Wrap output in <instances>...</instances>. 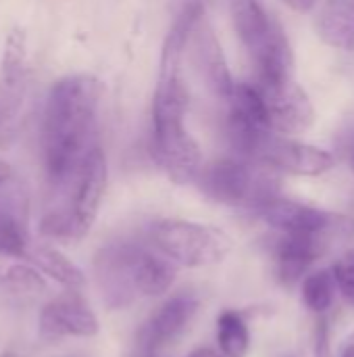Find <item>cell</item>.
Masks as SVG:
<instances>
[{
    "mask_svg": "<svg viewBox=\"0 0 354 357\" xmlns=\"http://www.w3.org/2000/svg\"><path fill=\"white\" fill-rule=\"evenodd\" d=\"M102 92V82L88 73L63 77L50 88L42 117V157L50 182H71L96 146Z\"/></svg>",
    "mask_w": 354,
    "mask_h": 357,
    "instance_id": "cell-1",
    "label": "cell"
},
{
    "mask_svg": "<svg viewBox=\"0 0 354 357\" xmlns=\"http://www.w3.org/2000/svg\"><path fill=\"white\" fill-rule=\"evenodd\" d=\"M188 98L182 75H159L152 100V157L179 186L196 182L202 169L200 146L184 126Z\"/></svg>",
    "mask_w": 354,
    "mask_h": 357,
    "instance_id": "cell-2",
    "label": "cell"
},
{
    "mask_svg": "<svg viewBox=\"0 0 354 357\" xmlns=\"http://www.w3.org/2000/svg\"><path fill=\"white\" fill-rule=\"evenodd\" d=\"M232 17L238 38L252 59L257 86H277L294 79V52L282 25L259 0H234Z\"/></svg>",
    "mask_w": 354,
    "mask_h": 357,
    "instance_id": "cell-3",
    "label": "cell"
},
{
    "mask_svg": "<svg viewBox=\"0 0 354 357\" xmlns=\"http://www.w3.org/2000/svg\"><path fill=\"white\" fill-rule=\"evenodd\" d=\"M248 161L244 157H221L204 165L196 184L204 197L227 207L261 209L277 195V180L267 172L269 167Z\"/></svg>",
    "mask_w": 354,
    "mask_h": 357,
    "instance_id": "cell-4",
    "label": "cell"
},
{
    "mask_svg": "<svg viewBox=\"0 0 354 357\" xmlns=\"http://www.w3.org/2000/svg\"><path fill=\"white\" fill-rule=\"evenodd\" d=\"M150 241L173 264L211 268L232 253V236L211 224L190 220H159L150 226Z\"/></svg>",
    "mask_w": 354,
    "mask_h": 357,
    "instance_id": "cell-5",
    "label": "cell"
},
{
    "mask_svg": "<svg viewBox=\"0 0 354 357\" xmlns=\"http://www.w3.org/2000/svg\"><path fill=\"white\" fill-rule=\"evenodd\" d=\"M259 218L273 230L284 234H311L328 241H346L354 236V218L317 209L298 201L275 197L257 209Z\"/></svg>",
    "mask_w": 354,
    "mask_h": 357,
    "instance_id": "cell-6",
    "label": "cell"
},
{
    "mask_svg": "<svg viewBox=\"0 0 354 357\" xmlns=\"http://www.w3.org/2000/svg\"><path fill=\"white\" fill-rule=\"evenodd\" d=\"M252 161L275 172H286L292 176H321L336 165L330 151L300 142L292 136L277 132H267L259 142Z\"/></svg>",
    "mask_w": 354,
    "mask_h": 357,
    "instance_id": "cell-7",
    "label": "cell"
},
{
    "mask_svg": "<svg viewBox=\"0 0 354 357\" xmlns=\"http://www.w3.org/2000/svg\"><path fill=\"white\" fill-rule=\"evenodd\" d=\"M73 192L71 201L65 207L71 228H73V238H83L90 228L94 226L106 184H108V167H106V157L100 146H94L77 174L73 176Z\"/></svg>",
    "mask_w": 354,
    "mask_h": 357,
    "instance_id": "cell-8",
    "label": "cell"
},
{
    "mask_svg": "<svg viewBox=\"0 0 354 357\" xmlns=\"http://www.w3.org/2000/svg\"><path fill=\"white\" fill-rule=\"evenodd\" d=\"M40 337L48 343L63 341L67 337L92 339L98 335V318L79 295V291H67L48 301L38 316Z\"/></svg>",
    "mask_w": 354,
    "mask_h": 357,
    "instance_id": "cell-9",
    "label": "cell"
},
{
    "mask_svg": "<svg viewBox=\"0 0 354 357\" xmlns=\"http://www.w3.org/2000/svg\"><path fill=\"white\" fill-rule=\"evenodd\" d=\"M188 48H190L192 65L198 77L202 79V84L207 86V90L213 96L227 100L236 88V82L232 77L221 42L217 40V33L204 15L196 21L192 36L188 40Z\"/></svg>",
    "mask_w": 354,
    "mask_h": 357,
    "instance_id": "cell-10",
    "label": "cell"
},
{
    "mask_svg": "<svg viewBox=\"0 0 354 357\" xmlns=\"http://www.w3.org/2000/svg\"><path fill=\"white\" fill-rule=\"evenodd\" d=\"M134 245H108L98 251L94 259V272L100 295L111 310L127 307L138 295L134 282Z\"/></svg>",
    "mask_w": 354,
    "mask_h": 357,
    "instance_id": "cell-11",
    "label": "cell"
},
{
    "mask_svg": "<svg viewBox=\"0 0 354 357\" xmlns=\"http://www.w3.org/2000/svg\"><path fill=\"white\" fill-rule=\"evenodd\" d=\"M257 86V84H255ZM271 130L284 136H294L307 132L315 123V107L303 86L294 79L280 86L261 88Z\"/></svg>",
    "mask_w": 354,
    "mask_h": 357,
    "instance_id": "cell-12",
    "label": "cell"
},
{
    "mask_svg": "<svg viewBox=\"0 0 354 357\" xmlns=\"http://www.w3.org/2000/svg\"><path fill=\"white\" fill-rule=\"evenodd\" d=\"M198 299L192 295H175L165 301L144 324L140 333L142 347L146 351H159L167 345H173L190 328L198 314Z\"/></svg>",
    "mask_w": 354,
    "mask_h": 357,
    "instance_id": "cell-13",
    "label": "cell"
},
{
    "mask_svg": "<svg viewBox=\"0 0 354 357\" xmlns=\"http://www.w3.org/2000/svg\"><path fill=\"white\" fill-rule=\"evenodd\" d=\"M29 197L15 178L0 186V255L27 257Z\"/></svg>",
    "mask_w": 354,
    "mask_h": 357,
    "instance_id": "cell-14",
    "label": "cell"
},
{
    "mask_svg": "<svg viewBox=\"0 0 354 357\" xmlns=\"http://www.w3.org/2000/svg\"><path fill=\"white\" fill-rule=\"evenodd\" d=\"M332 241L311 234H284L277 232V238L271 243V257L275 264V274L282 284L292 287L300 276L325 253Z\"/></svg>",
    "mask_w": 354,
    "mask_h": 357,
    "instance_id": "cell-15",
    "label": "cell"
},
{
    "mask_svg": "<svg viewBox=\"0 0 354 357\" xmlns=\"http://www.w3.org/2000/svg\"><path fill=\"white\" fill-rule=\"evenodd\" d=\"M177 276V268L169 257L154 255L146 249H136L134 255V282L136 291L144 297L165 295Z\"/></svg>",
    "mask_w": 354,
    "mask_h": 357,
    "instance_id": "cell-16",
    "label": "cell"
},
{
    "mask_svg": "<svg viewBox=\"0 0 354 357\" xmlns=\"http://www.w3.org/2000/svg\"><path fill=\"white\" fill-rule=\"evenodd\" d=\"M319 38L338 50H354V0H325L317 17Z\"/></svg>",
    "mask_w": 354,
    "mask_h": 357,
    "instance_id": "cell-17",
    "label": "cell"
},
{
    "mask_svg": "<svg viewBox=\"0 0 354 357\" xmlns=\"http://www.w3.org/2000/svg\"><path fill=\"white\" fill-rule=\"evenodd\" d=\"M25 92L27 82L8 84L0 79V149H8L23 123V109H25Z\"/></svg>",
    "mask_w": 354,
    "mask_h": 357,
    "instance_id": "cell-18",
    "label": "cell"
},
{
    "mask_svg": "<svg viewBox=\"0 0 354 357\" xmlns=\"http://www.w3.org/2000/svg\"><path fill=\"white\" fill-rule=\"evenodd\" d=\"M29 259L42 274H46L50 280L58 282L67 291H81L86 287V276H83L81 268H77L67 255H63L61 251H56L52 247L35 249L29 255Z\"/></svg>",
    "mask_w": 354,
    "mask_h": 357,
    "instance_id": "cell-19",
    "label": "cell"
},
{
    "mask_svg": "<svg viewBox=\"0 0 354 357\" xmlns=\"http://www.w3.org/2000/svg\"><path fill=\"white\" fill-rule=\"evenodd\" d=\"M27 71V33L23 27L15 25L8 29L2 46L0 59V79L8 84L25 82Z\"/></svg>",
    "mask_w": 354,
    "mask_h": 357,
    "instance_id": "cell-20",
    "label": "cell"
},
{
    "mask_svg": "<svg viewBox=\"0 0 354 357\" xmlns=\"http://www.w3.org/2000/svg\"><path fill=\"white\" fill-rule=\"evenodd\" d=\"M217 343L225 357H246L250 349V333L244 318L227 310L217 318Z\"/></svg>",
    "mask_w": 354,
    "mask_h": 357,
    "instance_id": "cell-21",
    "label": "cell"
},
{
    "mask_svg": "<svg viewBox=\"0 0 354 357\" xmlns=\"http://www.w3.org/2000/svg\"><path fill=\"white\" fill-rule=\"evenodd\" d=\"M336 291H338V284H336L332 270L313 272L311 276L303 280V303L313 314L323 316L334 305Z\"/></svg>",
    "mask_w": 354,
    "mask_h": 357,
    "instance_id": "cell-22",
    "label": "cell"
},
{
    "mask_svg": "<svg viewBox=\"0 0 354 357\" xmlns=\"http://www.w3.org/2000/svg\"><path fill=\"white\" fill-rule=\"evenodd\" d=\"M2 287L15 295H38L46 291V280L42 272L33 266H10L2 276Z\"/></svg>",
    "mask_w": 354,
    "mask_h": 357,
    "instance_id": "cell-23",
    "label": "cell"
},
{
    "mask_svg": "<svg viewBox=\"0 0 354 357\" xmlns=\"http://www.w3.org/2000/svg\"><path fill=\"white\" fill-rule=\"evenodd\" d=\"M338 291L342 293V297L354 307V251L344 253L332 268Z\"/></svg>",
    "mask_w": 354,
    "mask_h": 357,
    "instance_id": "cell-24",
    "label": "cell"
},
{
    "mask_svg": "<svg viewBox=\"0 0 354 357\" xmlns=\"http://www.w3.org/2000/svg\"><path fill=\"white\" fill-rule=\"evenodd\" d=\"M313 357H334L332 354V337L328 318L319 316L313 331Z\"/></svg>",
    "mask_w": 354,
    "mask_h": 357,
    "instance_id": "cell-25",
    "label": "cell"
},
{
    "mask_svg": "<svg viewBox=\"0 0 354 357\" xmlns=\"http://www.w3.org/2000/svg\"><path fill=\"white\" fill-rule=\"evenodd\" d=\"M282 2L286 6H290L292 10H296V13H309L317 4V0H282Z\"/></svg>",
    "mask_w": 354,
    "mask_h": 357,
    "instance_id": "cell-26",
    "label": "cell"
},
{
    "mask_svg": "<svg viewBox=\"0 0 354 357\" xmlns=\"http://www.w3.org/2000/svg\"><path fill=\"white\" fill-rule=\"evenodd\" d=\"M13 178H15V176H13V167H10L6 161H2V159H0V186H2V184H6V182H8V180H13Z\"/></svg>",
    "mask_w": 354,
    "mask_h": 357,
    "instance_id": "cell-27",
    "label": "cell"
},
{
    "mask_svg": "<svg viewBox=\"0 0 354 357\" xmlns=\"http://www.w3.org/2000/svg\"><path fill=\"white\" fill-rule=\"evenodd\" d=\"M188 357H225L221 351L217 354L215 349H209V347H198V349H194L192 354Z\"/></svg>",
    "mask_w": 354,
    "mask_h": 357,
    "instance_id": "cell-28",
    "label": "cell"
},
{
    "mask_svg": "<svg viewBox=\"0 0 354 357\" xmlns=\"http://www.w3.org/2000/svg\"><path fill=\"white\" fill-rule=\"evenodd\" d=\"M342 357H354V343H351V345H348V347L344 349Z\"/></svg>",
    "mask_w": 354,
    "mask_h": 357,
    "instance_id": "cell-29",
    "label": "cell"
},
{
    "mask_svg": "<svg viewBox=\"0 0 354 357\" xmlns=\"http://www.w3.org/2000/svg\"><path fill=\"white\" fill-rule=\"evenodd\" d=\"M0 357H17V354H13V351H0Z\"/></svg>",
    "mask_w": 354,
    "mask_h": 357,
    "instance_id": "cell-30",
    "label": "cell"
},
{
    "mask_svg": "<svg viewBox=\"0 0 354 357\" xmlns=\"http://www.w3.org/2000/svg\"><path fill=\"white\" fill-rule=\"evenodd\" d=\"M351 165H353V172H354V155H353V159H351Z\"/></svg>",
    "mask_w": 354,
    "mask_h": 357,
    "instance_id": "cell-31",
    "label": "cell"
}]
</instances>
